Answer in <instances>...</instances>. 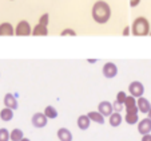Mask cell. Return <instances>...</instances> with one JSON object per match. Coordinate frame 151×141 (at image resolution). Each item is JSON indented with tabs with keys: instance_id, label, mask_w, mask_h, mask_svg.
Listing matches in <instances>:
<instances>
[{
	"instance_id": "6da1fadb",
	"label": "cell",
	"mask_w": 151,
	"mask_h": 141,
	"mask_svg": "<svg viewBox=\"0 0 151 141\" xmlns=\"http://www.w3.org/2000/svg\"><path fill=\"white\" fill-rule=\"evenodd\" d=\"M91 16L95 23L106 24L111 19V7L104 0H98L95 1L91 9Z\"/></svg>"
},
{
	"instance_id": "7a4b0ae2",
	"label": "cell",
	"mask_w": 151,
	"mask_h": 141,
	"mask_svg": "<svg viewBox=\"0 0 151 141\" xmlns=\"http://www.w3.org/2000/svg\"><path fill=\"white\" fill-rule=\"evenodd\" d=\"M150 22L145 16H138L131 24V34L134 36H147L150 35Z\"/></svg>"
},
{
	"instance_id": "3957f363",
	"label": "cell",
	"mask_w": 151,
	"mask_h": 141,
	"mask_svg": "<svg viewBox=\"0 0 151 141\" xmlns=\"http://www.w3.org/2000/svg\"><path fill=\"white\" fill-rule=\"evenodd\" d=\"M15 35L16 36H29L32 35V27L27 20H20L15 27Z\"/></svg>"
},
{
	"instance_id": "277c9868",
	"label": "cell",
	"mask_w": 151,
	"mask_h": 141,
	"mask_svg": "<svg viewBox=\"0 0 151 141\" xmlns=\"http://www.w3.org/2000/svg\"><path fill=\"white\" fill-rule=\"evenodd\" d=\"M128 93H130V95H132L135 98H140L145 94V86L139 81H132L128 85Z\"/></svg>"
},
{
	"instance_id": "5b68a950",
	"label": "cell",
	"mask_w": 151,
	"mask_h": 141,
	"mask_svg": "<svg viewBox=\"0 0 151 141\" xmlns=\"http://www.w3.org/2000/svg\"><path fill=\"white\" fill-rule=\"evenodd\" d=\"M102 73L107 79H112L118 75V66L114 62H106L102 67Z\"/></svg>"
},
{
	"instance_id": "8992f818",
	"label": "cell",
	"mask_w": 151,
	"mask_h": 141,
	"mask_svg": "<svg viewBox=\"0 0 151 141\" xmlns=\"http://www.w3.org/2000/svg\"><path fill=\"white\" fill-rule=\"evenodd\" d=\"M31 122H32V125H34L35 128L40 129V128L47 126V124H48V118H47V116L44 114V113L37 112V113H35V114L32 116Z\"/></svg>"
},
{
	"instance_id": "52a82bcc",
	"label": "cell",
	"mask_w": 151,
	"mask_h": 141,
	"mask_svg": "<svg viewBox=\"0 0 151 141\" xmlns=\"http://www.w3.org/2000/svg\"><path fill=\"white\" fill-rule=\"evenodd\" d=\"M139 109L137 108H132V109H127L126 110V116H124V121L128 125H137L139 122Z\"/></svg>"
},
{
	"instance_id": "ba28073f",
	"label": "cell",
	"mask_w": 151,
	"mask_h": 141,
	"mask_svg": "<svg viewBox=\"0 0 151 141\" xmlns=\"http://www.w3.org/2000/svg\"><path fill=\"white\" fill-rule=\"evenodd\" d=\"M98 112L100 114H103L104 117H110V116L114 113V108H112V104L110 101H100L98 104Z\"/></svg>"
},
{
	"instance_id": "9c48e42d",
	"label": "cell",
	"mask_w": 151,
	"mask_h": 141,
	"mask_svg": "<svg viewBox=\"0 0 151 141\" xmlns=\"http://www.w3.org/2000/svg\"><path fill=\"white\" fill-rule=\"evenodd\" d=\"M138 132H139L142 136L151 133V120L150 118L146 117L138 122Z\"/></svg>"
},
{
	"instance_id": "30bf717a",
	"label": "cell",
	"mask_w": 151,
	"mask_h": 141,
	"mask_svg": "<svg viewBox=\"0 0 151 141\" xmlns=\"http://www.w3.org/2000/svg\"><path fill=\"white\" fill-rule=\"evenodd\" d=\"M3 102H4V106H6V108H9V109H12V110H16L17 106H19L16 97H15L12 93H7V94L4 95Z\"/></svg>"
},
{
	"instance_id": "8fae6325",
	"label": "cell",
	"mask_w": 151,
	"mask_h": 141,
	"mask_svg": "<svg viewBox=\"0 0 151 141\" xmlns=\"http://www.w3.org/2000/svg\"><path fill=\"white\" fill-rule=\"evenodd\" d=\"M15 27L9 22H4L0 24V36H14Z\"/></svg>"
},
{
	"instance_id": "7c38bea8",
	"label": "cell",
	"mask_w": 151,
	"mask_h": 141,
	"mask_svg": "<svg viewBox=\"0 0 151 141\" xmlns=\"http://www.w3.org/2000/svg\"><path fill=\"white\" fill-rule=\"evenodd\" d=\"M137 106H138V109H139V112L143 113V114H147L148 110L151 109L150 101H148L147 98H145V97L137 98Z\"/></svg>"
},
{
	"instance_id": "4fadbf2b",
	"label": "cell",
	"mask_w": 151,
	"mask_h": 141,
	"mask_svg": "<svg viewBox=\"0 0 151 141\" xmlns=\"http://www.w3.org/2000/svg\"><path fill=\"white\" fill-rule=\"evenodd\" d=\"M76 125L80 130H87L90 128V125H91V120H90V117L87 114H82L78 117Z\"/></svg>"
},
{
	"instance_id": "5bb4252c",
	"label": "cell",
	"mask_w": 151,
	"mask_h": 141,
	"mask_svg": "<svg viewBox=\"0 0 151 141\" xmlns=\"http://www.w3.org/2000/svg\"><path fill=\"white\" fill-rule=\"evenodd\" d=\"M87 116L90 117L91 122H95V124H98V125H103V124H104V121H106V117L103 114H100L98 110L88 112V113H87Z\"/></svg>"
},
{
	"instance_id": "9a60e30c",
	"label": "cell",
	"mask_w": 151,
	"mask_h": 141,
	"mask_svg": "<svg viewBox=\"0 0 151 141\" xmlns=\"http://www.w3.org/2000/svg\"><path fill=\"white\" fill-rule=\"evenodd\" d=\"M56 136L59 141H72V133L67 128H59L56 132Z\"/></svg>"
},
{
	"instance_id": "2e32d148",
	"label": "cell",
	"mask_w": 151,
	"mask_h": 141,
	"mask_svg": "<svg viewBox=\"0 0 151 141\" xmlns=\"http://www.w3.org/2000/svg\"><path fill=\"white\" fill-rule=\"evenodd\" d=\"M32 35L34 36H47L48 35V27L37 23L35 27H32Z\"/></svg>"
},
{
	"instance_id": "e0dca14e",
	"label": "cell",
	"mask_w": 151,
	"mask_h": 141,
	"mask_svg": "<svg viewBox=\"0 0 151 141\" xmlns=\"http://www.w3.org/2000/svg\"><path fill=\"white\" fill-rule=\"evenodd\" d=\"M122 121H123L122 114H120V113H118V112H114L109 117V124L111 125L112 128H118L120 124H122Z\"/></svg>"
},
{
	"instance_id": "ac0fdd59",
	"label": "cell",
	"mask_w": 151,
	"mask_h": 141,
	"mask_svg": "<svg viewBox=\"0 0 151 141\" xmlns=\"http://www.w3.org/2000/svg\"><path fill=\"white\" fill-rule=\"evenodd\" d=\"M12 118H14V110H12V109L4 106V109L0 110V120H1V121L8 122V121H11Z\"/></svg>"
},
{
	"instance_id": "d6986e66",
	"label": "cell",
	"mask_w": 151,
	"mask_h": 141,
	"mask_svg": "<svg viewBox=\"0 0 151 141\" xmlns=\"http://www.w3.org/2000/svg\"><path fill=\"white\" fill-rule=\"evenodd\" d=\"M23 137H24V133L22 129L15 128V129L11 130V141H22Z\"/></svg>"
},
{
	"instance_id": "ffe728a7",
	"label": "cell",
	"mask_w": 151,
	"mask_h": 141,
	"mask_svg": "<svg viewBox=\"0 0 151 141\" xmlns=\"http://www.w3.org/2000/svg\"><path fill=\"white\" fill-rule=\"evenodd\" d=\"M44 114L47 116V118H52V120H54V118H56L58 117V110L55 109L54 106H52V105H48V106H46V109H44Z\"/></svg>"
},
{
	"instance_id": "44dd1931",
	"label": "cell",
	"mask_w": 151,
	"mask_h": 141,
	"mask_svg": "<svg viewBox=\"0 0 151 141\" xmlns=\"http://www.w3.org/2000/svg\"><path fill=\"white\" fill-rule=\"evenodd\" d=\"M132 108H137V98L132 97V95H127L124 101V109H132Z\"/></svg>"
},
{
	"instance_id": "7402d4cb",
	"label": "cell",
	"mask_w": 151,
	"mask_h": 141,
	"mask_svg": "<svg viewBox=\"0 0 151 141\" xmlns=\"http://www.w3.org/2000/svg\"><path fill=\"white\" fill-rule=\"evenodd\" d=\"M11 140V132L6 128H0V141H9Z\"/></svg>"
},
{
	"instance_id": "603a6c76",
	"label": "cell",
	"mask_w": 151,
	"mask_h": 141,
	"mask_svg": "<svg viewBox=\"0 0 151 141\" xmlns=\"http://www.w3.org/2000/svg\"><path fill=\"white\" fill-rule=\"evenodd\" d=\"M39 24H43V26H47L48 27V23H50V14H43L42 16L39 17V22H37Z\"/></svg>"
},
{
	"instance_id": "cb8c5ba5",
	"label": "cell",
	"mask_w": 151,
	"mask_h": 141,
	"mask_svg": "<svg viewBox=\"0 0 151 141\" xmlns=\"http://www.w3.org/2000/svg\"><path fill=\"white\" fill-rule=\"evenodd\" d=\"M60 36H76V32L72 28H64L60 32Z\"/></svg>"
},
{
	"instance_id": "d4e9b609",
	"label": "cell",
	"mask_w": 151,
	"mask_h": 141,
	"mask_svg": "<svg viewBox=\"0 0 151 141\" xmlns=\"http://www.w3.org/2000/svg\"><path fill=\"white\" fill-rule=\"evenodd\" d=\"M126 98H127V93H124V92H119V93L116 94V98H115V100H116L118 102H120V104L124 105Z\"/></svg>"
},
{
	"instance_id": "484cf974",
	"label": "cell",
	"mask_w": 151,
	"mask_h": 141,
	"mask_svg": "<svg viewBox=\"0 0 151 141\" xmlns=\"http://www.w3.org/2000/svg\"><path fill=\"white\" fill-rule=\"evenodd\" d=\"M112 108H114V112L120 113L123 110V108H124V105L120 104V102H118V101L115 100V102H112Z\"/></svg>"
},
{
	"instance_id": "4316f807",
	"label": "cell",
	"mask_w": 151,
	"mask_h": 141,
	"mask_svg": "<svg viewBox=\"0 0 151 141\" xmlns=\"http://www.w3.org/2000/svg\"><path fill=\"white\" fill-rule=\"evenodd\" d=\"M131 34V26H127V27H124V30H123V32H122V35L123 36H128V35Z\"/></svg>"
},
{
	"instance_id": "83f0119b",
	"label": "cell",
	"mask_w": 151,
	"mask_h": 141,
	"mask_svg": "<svg viewBox=\"0 0 151 141\" xmlns=\"http://www.w3.org/2000/svg\"><path fill=\"white\" fill-rule=\"evenodd\" d=\"M140 1H142V0H130V7H131V8H135L137 6L140 4Z\"/></svg>"
},
{
	"instance_id": "f1b7e54d",
	"label": "cell",
	"mask_w": 151,
	"mask_h": 141,
	"mask_svg": "<svg viewBox=\"0 0 151 141\" xmlns=\"http://www.w3.org/2000/svg\"><path fill=\"white\" fill-rule=\"evenodd\" d=\"M140 141H151V133H148V134H143Z\"/></svg>"
},
{
	"instance_id": "f546056e",
	"label": "cell",
	"mask_w": 151,
	"mask_h": 141,
	"mask_svg": "<svg viewBox=\"0 0 151 141\" xmlns=\"http://www.w3.org/2000/svg\"><path fill=\"white\" fill-rule=\"evenodd\" d=\"M87 62H88V63H95V62H96V59H88Z\"/></svg>"
},
{
	"instance_id": "4dcf8cb0",
	"label": "cell",
	"mask_w": 151,
	"mask_h": 141,
	"mask_svg": "<svg viewBox=\"0 0 151 141\" xmlns=\"http://www.w3.org/2000/svg\"><path fill=\"white\" fill-rule=\"evenodd\" d=\"M147 117H148V118H150V120H151V109L148 110V113H147Z\"/></svg>"
},
{
	"instance_id": "1f68e13d",
	"label": "cell",
	"mask_w": 151,
	"mask_h": 141,
	"mask_svg": "<svg viewBox=\"0 0 151 141\" xmlns=\"http://www.w3.org/2000/svg\"><path fill=\"white\" fill-rule=\"evenodd\" d=\"M22 141H31V140H29V138H27V137H23V138H22Z\"/></svg>"
},
{
	"instance_id": "d6a6232c",
	"label": "cell",
	"mask_w": 151,
	"mask_h": 141,
	"mask_svg": "<svg viewBox=\"0 0 151 141\" xmlns=\"http://www.w3.org/2000/svg\"><path fill=\"white\" fill-rule=\"evenodd\" d=\"M150 36H151V31H150Z\"/></svg>"
},
{
	"instance_id": "836d02e7",
	"label": "cell",
	"mask_w": 151,
	"mask_h": 141,
	"mask_svg": "<svg viewBox=\"0 0 151 141\" xmlns=\"http://www.w3.org/2000/svg\"><path fill=\"white\" fill-rule=\"evenodd\" d=\"M11 1H12V0H11Z\"/></svg>"
}]
</instances>
